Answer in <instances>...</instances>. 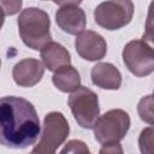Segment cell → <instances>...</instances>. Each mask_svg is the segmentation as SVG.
<instances>
[{
	"instance_id": "obj_1",
	"label": "cell",
	"mask_w": 154,
	"mask_h": 154,
	"mask_svg": "<svg viewBox=\"0 0 154 154\" xmlns=\"http://www.w3.org/2000/svg\"><path fill=\"white\" fill-rule=\"evenodd\" d=\"M41 132L34 105L20 96L0 97V144L24 149L34 144Z\"/></svg>"
},
{
	"instance_id": "obj_2",
	"label": "cell",
	"mask_w": 154,
	"mask_h": 154,
	"mask_svg": "<svg viewBox=\"0 0 154 154\" xmlns=\"http://www.w3.org/2000/svg\"><path fill=\"white\" fill-rule=\"evenodd\" d=\"M18 32L25 46L34 51L51 42V19L46 11L38 7L23 10L17 19Z\"/></svg>"
},
{
	"instance_id": "obj_3",
	"label": "cell",
	"mask_w": 154,
	"mask_h": 154,
	"mask_svg": "<svg viewBox=\"0 0 154 154\" xmlns=\"http://www.w3.org/2000/svg\"><path fill=\"white\" fill-rule=\"evenodd\" d=\"M70 125L61 112H49L45 116L40 140L31 152L36 154H55V150L66 141Z\"/></svg>"
},
{
	"instance_id": "obj_4",
	"label": "cell",
	"mask_w": 154,
	"mask_h": 154,
	"mask_svg": "<svg viewBox=\"0 0 154 154\" xmlns=\"http://www.w3.org/2000/svg\"><path fill=\"white\" fill-rule=\"evenodd\" d=\"M130 123V117L124 109H109L95 123L94 137L101 146L119 143L126 136Z\"/></svg>"
},
{
	"instance_id": "obj_5",
	"label": "cell",
	"mask_w": 154,
	"mask_h": 154,
	"mask_svg": "<svg viewBox=\"0 0 154 154\" xmlns=\"http://www.w3.org/2000/svg\"><path fill=\"white\" fill-rule=\"evenodd\" d=\"M67 105L77 124L83 129H93L100 117L99 96L87 87H79L67 99Z\"/></svg>"
},
{
	"instance_id": "obj_6",
	"label": "cell",
	"mask_w": 154,
	"mask_h": 154,
	"mask_svg": "<svg viewBox=\"0 0 154 154\" xmlns=\"http://www.w3.org/2000/svg\"><path fill=\"white\" fill-rule=\"evenodd\" d=\"M135 6L129 0L103 1L94 10L95 23L106 30H118L128 25L134 16Z\"/></svg>"
},
{
	"instance_id": "obj_7",
	"label": "cell",
	"mask_w": 154,
	"mask_h": 154,
	"mask_svg": "<svg viewBox=\"0 0 154 154\" xmlns=\"http://www.w3.org/2000/svg\"><path fill=\"white\" fill-rule=\"evenodd\" d=\"M122 57L126 69L136 77H146L154 71L153 48L146 40L128 42L122 52Z\"/></svg>"
},
{
	"instance_id": "obj_8",
	"label": "cell",
	"mask_w": 154,
	"mask_h": 154,
	"mask_svg": "<svg viewBox=\"0 0 154 154\" xmlns=\"http://www.w3.org/2000/svg\"><path fill=\"white\" fill-rule=\"evenodd\" d=\"M59 8L55 12L58 26L70 35H79L87 26V17L79 7L81 1H57Z\"/></svg>"
},
{
	"instance_id": "obj_9",
	"label": "cell",
	"mask_w": 154,
	"mask_h": 154,
	"mask_svg": "<svg viewBox=\"0 0 154 154\" xmlns=\"http://www.w3.org/2000/svg\"><path fill=\"white\" fill-rule=\"evenodd\" d=\"M75 48L77 54L88 61L101 60L107 53L106 40L99 32L93 30H87L77 35Z\"/></svg>"
},
{
	"instance_id": "obj_10",
	"label": "cell",
	"mask_w": 154,
	"mask_h": 154,
	"mask_svg": "<svg viewBox=\"0 0 154 154\" xmlns=\"http://www.w3.org/2000/svg\"><path fill=\"white\" fill-rule=\"evenodd\" d=\"M45 75V66L38 59L26 58L18 61L12 69V77L17 85L29 88L36 85Z\"/></svg>"
},
{
	"instance_id": "obj_11",
	"label": "cell",
	"mask_w": 154,
	"mask_h": 154,
	"mask_svg": "<svg viewBox=\"0 0 154 154\" xmlns=\"http://www.w3.org/2000/svg\"><path fill=\"white\" fill-rule=\"evenodd\" d=\"M90 77L93 84L101 89L118 90L122 85V73L111 63H97L91 67Z\"/></svg>"
},
{
	"instance_id": "obj_12",
	"label": "cell",
	"mask_w": 154,
	"mask_h": 154,
	"mask_svg": "<svg viewBox=\"0 0 154 154\" xmlns=\"http://www.w3.org/2000/svg\"><path fill=\"white\" fill-rule=\"evenodd\" d=\"M40 53L43 61V66L49 71L57 72L58 70L71 65V55L69 51L63 45L55 41L46 43L40 49Z\"/></svg>"
},
{
	"instance_id": "obj_13",
	"label": "cell",
	"mask_w": 154,
	"mask_h": 154,
	"mask_svg": "<svg viewBox=\"0 0 154 154\" xmlns=\"http://www.w3.org/2000/svg\"><path fill=\"white\" fill-rule=\"evenodd\" d=\"M52 82L55 85V88L59 89L60 91L72 93L81 87V76L76 67L69 65L54 72L52 77Z\"/></svg>"
},
{
	"instance_id": "obj_14",
	"label": "cell",
	"mask_w": 154,
	"mask_h": 154,
	"mask_svg": "<svg viewBox=\"0 0 154 154\" xmlns=\"http://www.w3.org/2000/svg\"><path fill=\"white\" fill-rule=\"evenodd\" d=\"M137 112L140 118L147 124L152 125L154 114H153V95H147L142 97L137 105Z\"/></svg>"
},
{
	"instance_id": "obj_15",
	"label": "cell",
	"mask_w": 154,
	"mask_h": 154,
	"mask_svg": "<svg viewBox=\"0 0 154 154\" xmlns=\"http://www.w3.org/2000/svg\"><path fill=\"white\" fill-rule=\"evenodd\" d=\"M153 135L154 130L153 126L149 125L148 128L143 129L138 137V147L141 154H154L153 152Z\"/></svg>"
},
{
	"instance_id": "obj_16",
	"label": "cell",
	"mask_w": 154,
	"mask_h": 154,
	"mask_svg": "<svg viewBox=\"0 0 154 154\" xmlns=\"http://www.w3.org/2000/svg\"><path fill=\"white\" fill-rule=\"evenodd\" d=\"M59 154H91L89 147L81 140H71L69 141Z\"/></svg>"
},
{
	"instance_id": "obj_17",
	"label": "cell",
	"mask_w": 154,
	"mask_h": 154,
	"mask_svg": "<svg viewBox=\"0 0 154 154\" xmlns=\"http://www.w3.org/2000/svg\"><path fill=\"white\" fill-rule=\"evenodd\" d=\"M0 6L4 10L5 16H13L17 12H19L22 7V1L20 0H6V1H0Z\"/></svg>"
},
{
	"instance_id": "obj_18",
	"label": "cell",
	"mask_w": 154,
	"mask_h": 154,
	"mask_svg": "<svg viewBox=\"0 0 154 154\" xmlns=\"http://www.w3.org/2000/svg\"><path fill=\"white\" fill-rule=\"evenodd\" d=\"M99 154H124V150L120 143H113L102 146L99 150Z\"/></svg>"
},
{
	"instance_id": "obj_19",
	"label": "cell",
	"mask_w": 154,
	"mask_h": 154,
	"mask_svg": "<svg viewBox=\"0 0 154 154\" xmlns=\"http://www.w3.org/2000/svg\"><path fill=\"white\" fill-rule=\"evenodd\" d=\"M4 22H5V13H4L2 7L0 6V30H1L2 25H4Z\"/></svg>"
},
{
	"instance_id": "obj_20",
	"label": "cell",
	"mask_w": 154,
	"mask_h": 154,
	"mask_svg": "<svg viewBox=\"0 0 154 154\" xmlns=\"http://www.w3.org/2000/svg\"><path fill=\"white\" fill-rule=\"evenodd\" d=\"M30 154H36V153H34V152H30Z\"/></svg>"
},
{
	"instance_id": "obj_21",
	"label": "cell",
	"mask_w": 154,
	"mask_h": 154,
	"mask_svg": "<svg viewBox=\"0 0 154 154\" xmlns=\"http://www.w3.org/2000/svg\"><path fill=\"white\" fill-rule=\"evenodd\" d=\"M0 67H1V60H0Z\"/></svg>"
}]
</instances>
